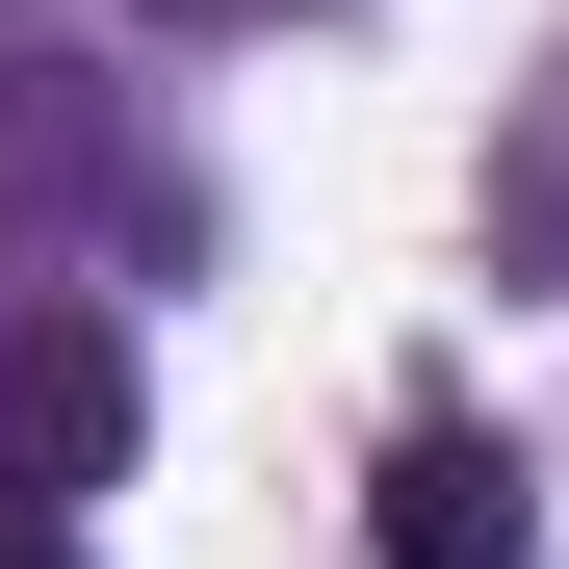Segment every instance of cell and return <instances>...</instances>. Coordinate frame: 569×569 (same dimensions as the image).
I'll list each match as a JSON object with an SVG mask.
<instances>
[{
	"mask_svg": "<svg viewBox=\"0 0 569 569\" xmlns=\"http://www.w3.org/2000/svg\"><path fill=\"white\" fill-rule=\"evenodd\" d=\"M362 543H389V569H518L543 492H518V440H492V415H415V440H389V492H362Z\"/></svg>",
	"mask_w": 569,
	"mask_h": 569,
	"instance_id": "1",
	"label": "cell"
},
{
	"mask_svg": "<svg viewBox=\"0 0 569 569\" xmlns=\"http://www.w3.org/2000/svg\"><path fill=\"white\" fill-rule=\"evenodd\" d=\"M0 466H27V492H104V466H130V337L104 311L0 337Z\"/></svg>",
	"mask_w": 569,
	"mask_h": 569,
	"instance_id": "2",
	"label": "cell"
},
{
	"mask_svg": "<svg viewBox=\"0 0 569 569\" xmlns=\"http://www.w3.org/2000/svg\"><path fill=\"white\" fill-rule=\"evenodd\" d=\"M0 569H78V543H52V518H27V543H0Z\"/></svg>",
	"mask_w": 569,
	"mask_h": 569,
	"instance_id": "3",
	"label": "cell"
}]
</instances>
